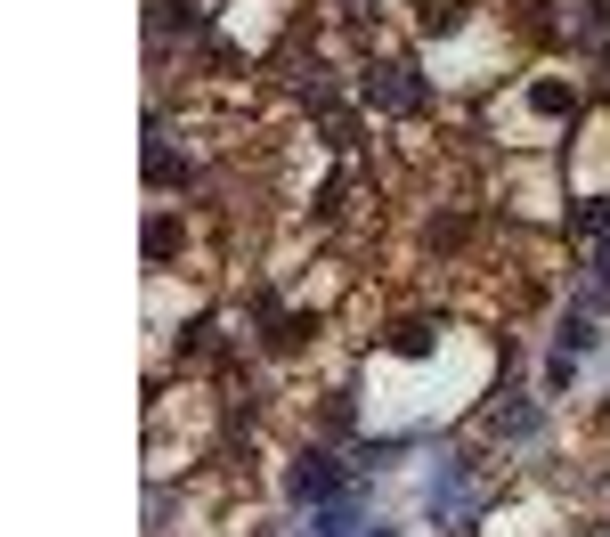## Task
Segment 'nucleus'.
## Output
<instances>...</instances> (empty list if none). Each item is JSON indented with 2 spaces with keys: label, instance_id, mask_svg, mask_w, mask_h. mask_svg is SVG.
Instances as JSON below:
<instances>
[{
  "label": "nucleus",
  "instance_id": "nucleus-6",
  "mask_svg": "<svg viewBox=\"0 0 610 537\" xmlns=\"http://www.w3.org/2000/svg\"><path fill=\"white\" fill-rule=\"evenodd\" d=\"M350 529H358V513H350V505H326V513H318V529H310V537H350Z\"/></svg>",
  "mask_w": 610,
  "mask_h": 537
},
{
  "label": "nucleus",
  "instance_id": "nucleus-3",
  "mask_svg": "<svg viewBox=\"0 0 610 537\" xmlns=\"http://www.w3.org/2000/svg\"><path fill=\"white\" fill-rule=\"evenodd\" d=\"M594 228V302H610V212H586Z\"/></svg>",
  "mask_w": 610,
  "mask_h": 537
},
{
  "label": "nucleus",
  "instance_id": "nucleus-1",
  "mask_svg": "<svg viewBox=\"0 0 610 537\" xmlns=\"http://www.w3.org/2000/svg\"><path fill=\"white\" fill-rule=\"evenodd\" d=\"M293 497H301V505H342V472H334V456H301V464H293Z\"/></svg>",
  "mask_w": 610,
  "mask_h": 537
},
{
  "label": "nucleus",
  "instance_id": "nucleus-4",
  "mask_svg": "<svg viewBox=\"0 0 610 537\" xmlns=\"http://www.w3.org/2000/svg\"><path fill=\"white\" fill-rule=\"evenodd\" d=\"M488 432H497V440H521V432H537V407H497V415H488Z\"/></svg>",
  "mask_w": 610,
  "mask_h": 537
},
{
  "label": "nucleus",
  "instance_id": "nucleus-5",
  "mask_svg": "<svg viewBox=\"0 0 610 537\" xmlns=\"http://www.w3.org/2000/svg\"><path fill=\"white\" fill-rule=\"evenodd\" d=\"M586 350H594V318H570L562 326V358H586Z\"/></svg>",
  "mask_w": 610,
  "mask_h": 537
},
{
  "label": "nucleus",
  "instance_id": "nucleus-7",
  "mask_svg": "<svg viewBox=\"0 0 610 537\" xmlns=\"http://www.w3.org/2000/svg\"><path fill=\"white\" fill-rule=\"evenodd\" d=\"M391 350H399V358H423V350H432V334H423V326H399Z\"/></svg>",
  "mask_w": 610,
  "mask_h": 537
},
{
  "label": "nucleus",
  "instance_id": "nucleus-2",
  "mask_svg": "<svg viewBox=\"0 0 610 537\" xmlns=\"http://www.w3.org/2000/svg\"><path fill=\"white\" fill-rule=\"evenodd\" d=\"M366 98H375V106H399V114H407L423 90L407 82V66H375V74H366Z\"/></svg>",
  "mask_w": 610,
  "mask_h": 537
}]
</instances>
